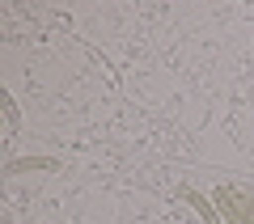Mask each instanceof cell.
Segmentation results:
<instances>
[{
  "label": "cell",
  "mask_w": 254,
  "mask_h": 224,
  "mask_svg": "<svg viewBox=\"0 0 254 224\" xmlns=\"http://www.w3.org/2000/svg\"><path fill=\"white\" fill-rule=\"evenodd\" d=\"M182 199L190 203L195 216H203V224H225L220 212H216V203H212V195H203V190H195V186H182Z\"/></svg>",
  "instance_id": "7a4b0ae2"
},
{
  "label": "cell",
  "mask_w": 254,
  "mask_h": 224,
  "mask_svg": "<svg viewBox=\"0 0 254 224\" xmlns=\"http://www.w3.org/2000/svg\"><path fill=\"white\" fill-rule=\"evenodd\" d=\"M212 203H216L220 220L254 224V190H246V186H216L212 190Z\"/></svg>",
  "instance_id": "6da1fadb"
},
{
  "label": "cell",
  "mask_w": 254,
  "mask_h": 224,
  "mask_svg": "<svg viewBox=\"0 0 254 224\" xmlns=\"http://www.w3.org/2000/svg\"><path fill=\"white\" fill-rule=\"evenodd\" d=\"M0 106H4V118H9V131H17V106H13V98H9V93L0 98Z\"/></svg>",
  "instance_id": "277c9868"
},
{
  "label": "cell",
  "mask_w": 254,
  "mask_h": 224,
  "mask_svg": "<svg viewBox=\"0 0 254 224\" xmlns=\"http://www.w3.org/2000/svg\"><path fill=\"white\" fill-rule=\"evenodd\" d=\"M38 169H60V161H55V157H13V161L4 165L9 178H17V173H38Z\"/></svg>",
  "instance_id": "3957f363"
}]
</instances>
